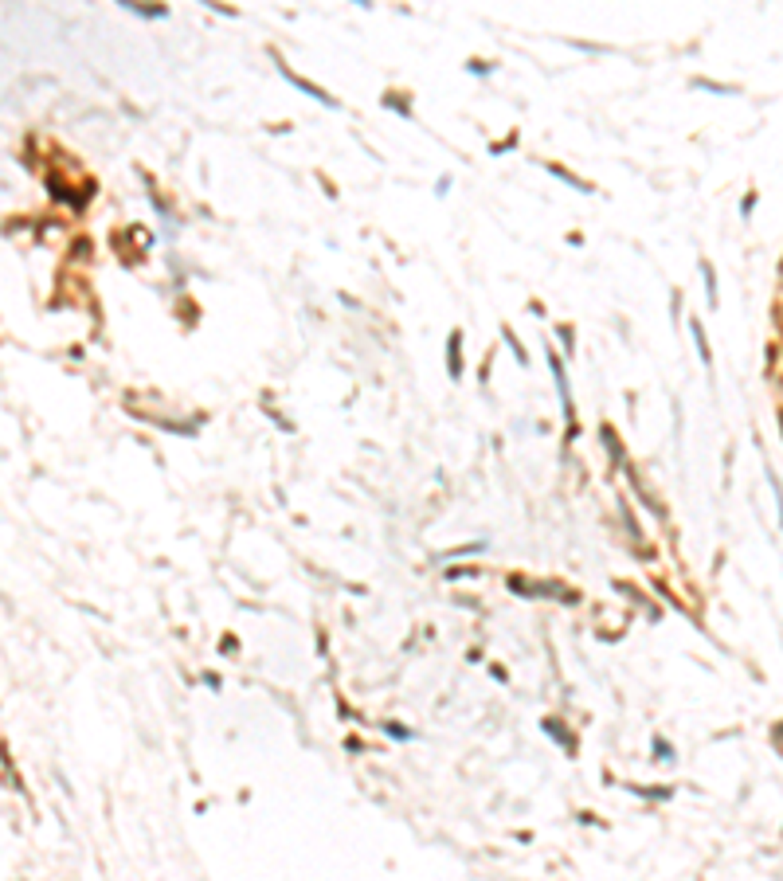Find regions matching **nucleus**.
<instances>
[{"mask_svg": "<svg viewBox=\"0 0 783 881\" xmlns=\"http://www.w3.org/2000/svg\"><path fill=\"white\" fill-rule=\"evenodd\" d=\"M270 55H274V59H278V51H270ZM278 71H282V75H286L290 83H294L298 91H302V94H310L313 102H321V106H329V110H337V98H333V94H325V91H321L318 83H310V78L294 75V71H290V67H286V63H282V59H278Z\"/></svg>", "mask_w": 783, "mask_h": 881, "instance_id": "nucleus-1", "label": "nucleus"}, {"mask_svg": "<svg viewBox=\"0 0 783 881\" xmlns=\"http://www.w3.org/2000/svg\"><path fill=\"white\" fill-rule=\"evenodd\" d=\"M548 365H552V373H556V388H560V399H564V419H568V427L576 424V407H572V396H568V376H564V365H560V356H552L548 353Z\"/></svg>", "mask_w": 783, "mask_h": 881, "instance_id": "nucleus-2", "label": "nucleus"}, {"mask_svg": "<svg viewBox=\"0 0 783 881\" xmlns=\"http://www.w3.org/2000/svg\"><path fill=\"white\" fill-rule=\"evenodd\" d=\"M446 345H451V349H446V368H451V376L458 380V376H463V333L455 329Z\"/></svg>", "mask_w": 783, "mask_h": 881, "instance_id": "nucleus-3", "label": "nucleus"}, {"mask_svg": "<svg viewBox=\"0 0 783 881\" xmlns=\"http://www.w3.org/2000/svg\"><path fill=\"white\" fill-rule=\"evenodd\" d=\"M690 333H693V341H697V353H701V361H705V368L713 365V353H709V341H705V329H701V322H690Z\"/></svg>", "mask_w": 783, "mask_h": 881, "instance_id": "nucleus-4", "label": "nucleus"}, {"mask_svg": "<svg viewBox=\"0 0 783 881\" xmlns=\"http://www.w3.org/2000/svg\"><path fill=\"white\" fill-rule=\"evenodd\" d=\"M548 173H552V177H560V180H564V185L580 188V192H591V185H588V180H576L572 173H568V169H560V165H548Z\"/></svg>", "mask_w": 783, "mask_h": 881, "instance_id": "nucleus-5", "label": "nucleus"}, {"mask_svg": "<svg viewBox=\"0 0 783 881\" xmlns=\"http://www.w3.org/2000/svg\"><path fill=\"white\" fill-rule=\"evenodd\" d=\"M701 274H705V290H709V302L717 305V282H713V263H705V259H701Z\"/></svg>", "mask_w": 783, "mask_h": 881, "instance_id": "nucleus-6", "label": "nucleus"}, {"mask_svg": "<svg viewBox=\"0 0 783 881\" xmlns=\"http://www.w3.org/2000/svg\"><path fill=\"white\" fill-rule=\"evenodd\" d=\"M396 94H400V91H388V94H384V106H388V110L396 106V110H400V114H404V118H407V114H412V110H407V102H404V98H396Z\"/></svg>", "mask_w": 783, "mask_h": 881, "instance_id": "nucleus-7", "label": "nucleus"}, {"mask_svg": "<svg viewBox=\"0 0 783 881\" xmlns=\"http://www.w3.org/2000/svg\"><path fill=\"white\" fill-rule=\"evenodd\" d=\"M693 86H709V91H717V94H736L733 86H721V83H705V78H693Z\"/></svg>", "mask_w": 783, "mask_h": 881, "instance_id": "nucleus-8", "label": "nucleus"}, {"mask_svg": "<svg viewBox=\"0 0 783 881\" xmlns=\"http://www.w3.org/2000/svg\"><path fill=\"white\" fill-rule=\"evenodd\" d=\"M767 482H772V490H775V501H779V521H783V486H779V478H775V474H767Z\"/></svg>", "mask_w": 783, "mask_h": 881, "instance_id": "nucleus-9", "label": "nucleus"}, {"mask_svg": "<svg viewBox=\"0 0 783 881\" xmlns=\"http://www.w3.org/2000/svg\"><path fill=\"white\" fill-rule=\"evenodd\" d=\"M752 208H756V192H748V196H744V208H741V212H744V216H752Z\"/></svg>", "mask_w": 783, "mask_h": 881, "instance_id": "nucleus-10", "label": "nucleus"}, {"mask_svg": "<svg viewBox=\"0 0 783 881\" xmlns=\"http://www.w3.org/2000/svg\"><path fill=\"white\" fill-rule=\"evenodd\" d=\"M353 4H369V0H353Z\"/></svg>", "mask_w": 783, "mask_h": 881, "instance_id": "nucleus-11", "label": "nucleus"}]
</instances>
